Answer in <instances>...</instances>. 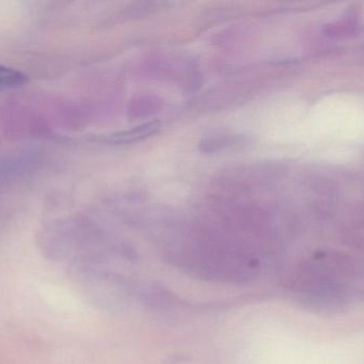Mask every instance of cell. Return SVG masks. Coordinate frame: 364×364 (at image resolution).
<instances>
[{"instance_id": "obj_1", "label": "cell", "mask_w": 364, "mask_h": 364, "mask_svg": "<svg viewBox=\"0 0 364 364\" xmlns=\"http://www.w3.org/2000/svg\"><path fill=\"white\" fill-rule=\"evenodd\" d=\"M161 123L154 120L144 124L138 125L127 131L118 132L112 134L109 137L106 138V141L110 144H132V142L140 141L159 133L161 129Z\"/></svg>"}, {"instance_id": "obj_2", "label": "cell", "mask_w": 364, "mask_h": 364, "mask_svg": "<svg viewBox=\"0 0 364 364\" xmlns=\"http://www.w3.org/2000/svg\"><path fill=\"white\" fill-rule=\"evenodd\" d=\"M29 82L28 75L14 69L0 65V91L20 88Z\"/></svg>"}]
</instances>
